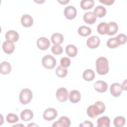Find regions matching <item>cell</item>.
I'll list each match as a JSON object with an SVG mask.
<instances>
[{
	"instance_id": "1",
	"label": "cell",
	"mask_w": 127,
	"mask_h": 127,
	"mask_svg": "<svg viewBox=\"0 0 127 127\" xmlns=\"http://www.w3.org/2000/svg\"><path fill=\"white\" fill-rule=\"evenodd\" d=\"M105 110V105L104 103L100 101H98L94 105L89 106L87 109V114L89 117L95 118L98 115L104 113Z\"/></svg>"
},
{
	"instance_id": "2",
	"label": "cell",
	"mask_w": 127,
	"mask_h": 127,
	"mask_svg": "<svg viewBox=\"0 0 127 127\" xmlns=\"http://www.w3.org/2000/svg\"><path fill=\"white\" fill-rule=\"evenodd\" d=\"M96 67L98 74L100 75L107 74L109 69L108 60L104 57L98 58L96 61Z\"/></svg>"
},
{
	"instance_id": "3",
	"label": "cell",
	"mask_w": 127,
	"mask_h": 127,
	"mask_svg": "<svg viewBox=\"0 0 127 127\" xmlns=\"http://www.w3.org/2000/svg\"><path fill=\"white\" fill-rule=\"evenodd\" d=\"M32 97L33 94L31 90L28 88H24L19 94V99L22 104L26 105L31 101Z\"/></svg>"
},
{
	"instance_id": "4",
	"label": "cell",
	"mask_w": 127,
	"mask_h": 127,
	"mask_svg": "<svg viewBox=\"0 0 127 127\" xmlns=\"http://www.w3.org/2000/svg\"><path fill=\"white\" fill-rule=\"evenodd\" d=\"M42 64L45 68L51 69L56 65V60L53 56L50 55H47L42 58Z\"/></svg>"
},
{
	"instance_id": "5",
	"label": "cell",
	"mask_w": 127,
	"mask_h": 127,
	"mask_svg": "<svg viewBox=\"0 0 127 127\" xmlns=\"http://www.w3.org/2000/svg\"><path fill=\"white\" fill-rule=\"evenodd\" d=\"M58 115L57 111L56 109L53 108H49L44 111L43 117L46 121H50L55 119Z\"/></svg>"
},
{
	"instance_id": "6",
	"label": "cell",
	"mask_w": 127,
	"mask_h": 127,
	"mask_svg": "<svg viewBox=\"0 0 127 127\" xmlns=\"http://www.w3.org/2000/svg\"><path fill=\"white\" fill-rule=\"evenodd\" d=\"M68 93L67 89L64 87L58 89L56 92V97L58 101L63 102L67 100Z\"/></svg>"
},
{
	"instance_id": "7",
	"label": "cell",
	"mask_w": 127,
	"mask_h": 127,
	"mask_svg": "<svg viewBox=\"0 0 127 127\" xmlns=\"http://www.w3.org/2000/svg\"><path fill=\"white\" fill-rule=\"evenodd\" d=\"M77 14V11L76 8L71 5L66 6L64 10V15L65 17L69 20L74 19Z\"/></svg>"
},
{
	"instance_id": "8",
	"label": "cell",
	"mask_w": 127,
	"mask_h": 127,
	"mask_svg": "<svg viewBox=\"0 0 127 127\" xmlns=\"http://www.w3.org/2000/svg\"><path fill=\"white\" fill-rule=\"evenodd\" d=\"M70 120L65 116L61 117L59 120L55 123L52 125V127H69L70 125Z\"/></svg>"
},
{
	"instance_id": "9",
	"label": "cell",
	"mask_w": 127,
	"mask_h": 127,
	"mask_svg": "<svg viewBox=\"0 0 127 127\" xmlns=\"http://www.w3.org/2000/svg\"><path fill=\"white\" fill-rule=\"evenodd\" d=\"M110 93L115 97H118L120 96L122 92L123 88L122 85L118 83H113L110 86Z\"/></svg>"
},
{
	"instance_id": "10",
	"label": "cell",
	"mask_w": 127,
	"mask_h": 127,
	"mask_svg": "<svg viewBox=\"0 0 127 127\" xmlns=\"http://www.w3.org/2000/svg\"><path fill=\"white\" fill-rule=\"evenodd\" d=\"M37 46L41 50H47L50 45V41L46 37H42L39 38L37 41Z\"/></svg>"
},
{
	"instance_id": "11",
	"label": "cell",
	"mask_w": 127,
	"mask_h": 127,
	"mask_svg": "<svg viewBox=\"0 0 127 127\" xmlns=\"http://www.w3.org/2000/svg\"><path fill=\"white\" fill-rule=\"evenodd\" d=\"M100 40L98 37L93 36L89 37L86 41V45L90 49H95L98 47L100 44Z\"/></svg>"
},
{
	"instance_id": "12",
	"label": "cell",
	"mask_w": 127,
	"mask_h": 127,
	"mask_svg": "<svg viewBox=\"0 0 127 127\" xmlns=\"http://www.w3.org/2000/svg\"><path fill=\"white\" fill-rule=\"evenodd\" d=\"M2 48V50L6 54H10L14 52L15 46L13 42L9 40H6L3 43Z\"/></svg>"
},
{
	"instance_id": "13",
	"label": "cell",
	"mask_w": 127,
	"mask_h": 127,
	"mask_svg": "<svg viewBox=\"0 0 127 127\" xmlns=\"http://www.w3.org/2000/svg\"><path fill=\"white\" fill-rule=\"evenodd\" d=\"M94 89L96 91L100 93L105 92L108 89V85L103 80L97 81L94 84Z\"/></svg>"
},
{
	"instance_id": "14",
	"label": "cell",
	"mask_w": 127,
	"mask_h": 127,
	"mask_svg": "<svg viewBox=\"0 0 127 127\" xmlns=\"http://www.w3.org/2000/svg\"><path fill=\"white\" fill-rule=\"evenodd\" d=\"M83 19L84 21L88 24H94L96 20V16L92 11H88L83 15Z\"/></svg>"
},
{
	"instance_id": "15",
	"label": "cell",
	"mask_w": 127,
	"mask_h": 127,
	"mask_svg": "<svg viewBox=\"0 0 127 127\" xmlns=\"http://www.w3.org/2000/svg\"><path fill=\"white\" fill-rule=\"evenodd\" d=\"M21 23L24 27H29L33 24V18L30 15L24 14L21 18Z\"/></svg>"
},
{
	"instance_id": "16",
	"label": "cell",
	"mask_w": 127,
	"mask_h": 127,
	"mask_svg": "<svg viewBox=\"0 0 127 127\" xmlns=\"http://www.w3.org/2000/svg\"><path fill=\"white\" fill-rule=\"evenodd\" d=\"M18 33L14 30H9L5 33V37L7 40L11 41L13 42H16L19 39Z\"/></svg>"
},
{
	"instance_id": "17",
	"label": "cell",
	"mask_w": 127,
	"mask_h": 127,
	"mask_svg": "<svg viewBox=\"0 0 127 127\" xmlns=\"http://www.w3.org/2000/svg\"><path fill=\"white\" fill-rule=\"evenodd\" d=\"M69 99L71 103H76L78 102L81 99L80 93L77 90L71 91L69 94Z\"/></svg>"
},
{
	"instance_id": "18",
	"label": "cell",
	"mask_w": 127,
	"mask_h": 127,
	"mask_svg": "<svg viewBox=\"0 0 127 127\" xmlns=\"http://www.w3.org/2000/svg\"><path fill=\"white\" fill-rule=\"evenodd\" d=\"M118 30V26L117 23L115 22H110L108 23L107 32L106 34L112 36L115 34Z\"/></svg>"
},
{
	"instance_id": "19",
	"label": "cell",
	"mask_w": 127,
	"mask_h": 127,
	"mask_svg": "<svg viewBox=\"0 0 127 127\" xmlns=\"http://www.w3.org/2000/svg\"><path fill=\"white\" fill-rule=\"evenodd\" d=\"M97 127H109L110 120L107 116L100 117L97 120Z\"/></svg>"
},
{
	"instance_id": "20",
	"label": "cell",
	"mask_w": 127,
	"mask_h": 127,
	"mask_svg": "<svg viewBox=\"0 0 127 127\" xmlns=\"http://www.w3.org/2000/svg\"><path fill=\"white\" fill-rule=\"evenodd\" d=\"M33 113L29 109H25L22 111L20 114V118L22 121H28L33 117Z\"/></svg>"
},
{
	"instance_id": "21",
	"label": "cell",
	"mask_w": 127,
	"mask_h": 127,
	"mask_svg": "<svg viewBox=\"0 0 127 127\" xmlns=\"http://www.w3.org/2000/svg\"><path fill=\"white\" fill-rule=\"evenodd\" d=\"M11 69L10 64L7 62H3L0 65V72L2 74H7L10 73Z\"/></svg>"
},
{
	"instance_id": "22",
	"label": "cell",
	"mask_w": 127,
	"mask_h": 127,
	"mask_svg": "<svg viewBox=\"0 0 127 127\" xmlns=\"http://www.w3.org/2000/svg\"><path fill=\"white\" fill-rule=\"evenodd\" d=\"M51 40L54 45H60L64 41V36L60 33H55L52 35Z\"/></svg>"
},
{
	"instance_id": "23",
	"label": "cell",
	"mask_w": 127,
	"mask_h": 127,
	"mask_svg": "<svg viewBox=\"0 0 127 127\" xmlns=\"http://www.w3.org/2000/svg\"><path fill=\"white\" fill-rule=\"evenodd\" d=\"M66 54L70 57L73 58L76 56L78 50L77 48L73 45H68L65 48Z\"/></svg>"
},
{
	"instance_id": "24",
	"label": "cell",
	"mask_w": 127,
	"mask_h": 127,
	"mask_svg": "<svg viewBox=\"0 0 127 127\" xmlns=\"http://www.w3.org/2000/svg\"><path fill=\"white\" fill-rule=\"evenodd\" d=\"M93 13L96 17L101 18L106 15V9L105 7L102 5H98L95 8Z\"/></svg>"
},
{
	"instance_id": "25",
	"label": "cell",
	"mask_w": 127,
	"mask_h": 127,
	"mask_svg": "<svg viewBox=\"0 0 127 127\" xmlns=\"http://www.w3.org/2000/svg\"><path fill=\"white\" fill-rule=\"evenodd\" d=\"M82 76L85 80L90 81L94 79L95 77V73L93 70L91 69H87L83 72Z\"/></svg>"
},
{
	"instance_id": "26",
	"label": "cell",
	"mask_w": 127,
	"mask_h": 127,
	"mask_svg": "<svg viewBox=\"0 0 127 127\" xmlns=\"http://www.w3.org/2000/svg\"><path fill=\"white\" fill-rule=\"evenodd\" d=\"M77 32L80 36L86 37L91 33V29L87 26H81L78 28Z\"/></svg>"
},
{
	"instance_id": "27",
	"label": "cell",
	"mask_w": 127,
	"mask_h": 127,
	"mask_svg": "<svg viewBox=\"0 0 127 127\" xmlns=\"http://www.w3.org/2000/svg\"><path fill=\"white\" fill-rule=\"evenodd\" d=\"M94 5L93 0H82L80 2V7L85 10L91 8Z\"/></svg>"
},
{
	"instance_id": "28",
	"label": "cell",
	"mask_w": 127,
	"mask_h": 127,
	"mask_svg": "<svg viewBox=\"0 0 127 127\" xmlns=\"http://www.w3.org/2000/svg\"><path fill=\"white\" fill-rule=\"evenodd\" d=\"M56 73L58 77L63 78L66 76L67 74V69L66 67L59 65L57 66L56 69Z\"/></svg>"
},
{
	"instance_id": "29",
	"label": "cell",
	"mask_w": 127,
	"mask_h": 127,
	"mask_svg": "<svg viewBox=\"0 0 127 127\" xmlns=\"http://www.w3.org/2000/svg\"><path fill=\"white\" fill-rule=\"evenodd\" d=\"M107 26L108 23L106 22H101L100 23L97 27V30L98 32L102 35L106 34L107 32Z\"/></svg>"
},
{
	"instance_id": "30",
	"label": "cell",
	"mask_w": 127,
	"mask_h": 127,
	"mask_svg": "<svg viewBox=\"0 0 127 127\" xmlns=\"http://www.w3.org/2000/svg\"><path fill=\"white\" fill-rule=\"evenodd\" d=\"M126 123L125 118L122 116H118L114 120V125L116 127H121L124 126Z\"/></svg>"
},
{
	"instance_id": "31",
	"label": "cell",
	"mask_w": 127,
	"mask_h": 127,
	"mask_svg": "<svg viewBox=\"0 0 127 127\" xmlns=\"http://www.w3.org/2000/svg\"><path fill=\"white\" fill-rule=\"evenodd\" d=\"M107 46L111 49H114L119 46L120 44H119L116 38L113 37V38H110L107 41Z\"/></svg>"
},
{
	"instance_id": "32",
	"label": "cell",
	"mask_w": 127,
	"mask_h": 127,
	"mask_svg": "<svg viewBox=\"0 0 127 127\" xmlns=\"http://www.w3.org/2000/svg\"><path fill=\"white\" fill-rule=\"evenodd\" d=\"M18 116L12 113H9L8 114L6 117V121L9 123V124H13L15 123H16L18 121Z\"/></svg>"
},
{
	"instance_id": "33",
	"label": "cell",
	"mask_w": 127,
	"mask_h": 127,
	"mask_svg": "<svg viewBox=\"0 0 127 127\" xmlns=\"http://www.w3.org/2000/svg\"><path fill=\"white\" fill-rule=\"evenodd\" d=\"M51 51L54 54L56 55H59L63 53V49L60 45H54L52 47Z\"/></svg>"
},
{
	"instance_id": "34",
	"label": "cell",
	"mask_w": 127,
	"mask_h": 127,
	"mask_svg": "<svg viewBox=\"0 0 127 127\" xmlns=\"http://www.w3.org/2000/svg\"><path fill=\"white\" fill-rule=\"evenodd\" d=\"M61 65L64 67H67L70 64V60L67 57H63L60 61Z\"/></svg>"
},
{
	"instance_id": "35",
	"label": "cell",
	"mask_w": 127,
	"mask_h": 127,
	"mask_svg": "<svg viewBox=\"0 0 127 127\" xmlns=\"http://www.w3.org/2000/svg\"><path fill=\"white\" fill-rule=\"evenodd\" d=\"M116 38L120 45L125 44L127 41V37L124 34H120Z\"/></svg>"
},
{
	"instance_id": "36",
	"label": "cell",
	"mask_w": 127,
	"mask_h": 127,
	"mask_svg": "<svg viewBox=\"0 0 127 127\" xmlns=\"http://www.w3.org/2000/svg\"><path fill=\"white\" fill-rule=\"evenodd\" d=\"M79 126L81 127H93V125L89 121H85L83 123H81Z\"/></svg>"
},
{
	"instance_id": "37",
	"label": "cell",
	"mask_w": 127,
	"mask_h": 127,
	"mask_svg": "<svg viewBox=\"0 0 127 127\" xmlns=\"http://www.w3.org/2000/svg\"><path fill=\"white\" fill-rule=\"evenodd\" d=\"M100 2L103 3L104 4L108 5H112L114 2V0H99Z\"/></svg>"
},
{
	"instance_id": "38",
	"label": "cell",
	"mask_w": 127,
	"mask_h": 127,
	"mask_svg": "<svg viewBox=\"0 0 127 127\" xmlns=\"http://www.w3.org/2000/svg\"><path fill=\"white\" fill-rule=\"evenodd\" d=\"M58 1L61 3V4H65L66 3H68L69 0H58Z\"/></svg>"
},
{
	"instance_id": "39",
	"label": "cell",
	"mask_w": 127,
	"mask_h": 127,
	"mask_svg": "<svg viewBox=\"0 0 127 127\" xmlns=\"http://www.w3.org/2000/svg\"><path fill=\"white\" fill-rule=\"evenodd\" d=\"M29 127V126H37V127H38V126L37 125H36V124H35L34 123H33V125H32V124H30V125H28L27 126V127Z\"/></svg>"
},
{
	"instance_id": "40",
	"label": "cell",
	"mask_w": 127,
	"mask_h": 127,
	"mask_svg": "<svg viewBox=\"0 0 127 127\" xmlns=\"http://www.w3.org/2000/svg\"><path fill=\"white\" fill-rule=\"evenodd\" d=\"M34 1H35V2H37V3H42V2H44L45 1V0H42V1H37V0H34Z\"/></svg>"
}]
</instances>
